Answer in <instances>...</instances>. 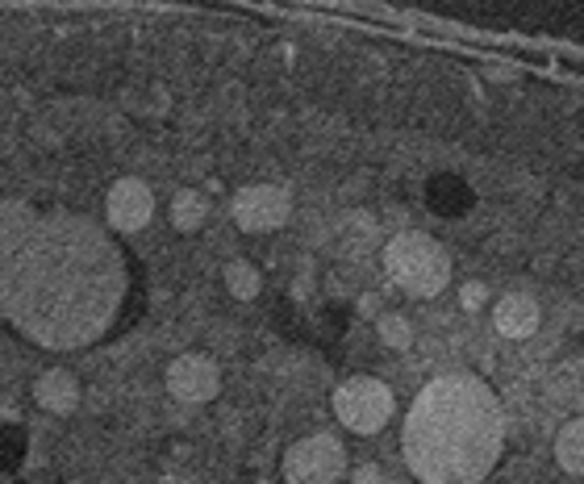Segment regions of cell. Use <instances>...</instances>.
<instances>
[{
	"label": "cell",
	"mask_w": 584,
	"mask_h": 484,
	"mask_svg": "<svg viewBox=\"0 0 584 484\" xmlns=\"http://www.w3.org/2000/svg\"><path fill=\"white\" fill-rule=\"evenodd\" d=\"M489 300H492L489 284H480V280H467V284H460V309H464V314H480Z\"/></svg>",
	"instance_id": "obj_16"
},
{
	"label": "cell",
	"mask_w": 584,
	"mask_h": 484,
	"mask_svg": "<svg viewBox=\"0 0 584 484\" xmlns=\"http://www.w3.org/2000/svg\"><path fill=\"white\" fill-rule=\"evenodd\" d=\"M164 385L171 401L196 410V405H210L213 397L222 392V368L205 351H184L164 368Z\"/></svg>",
	"instance_id": "obj_7"
},
{
	"label": "cell",
	"mask_w": 584,
	"mask_h": 484,
	"mask_svg": "<svg viewBox=\"0 0 584 484\" xmlns=\"http://www.w3.org/2000/svg\"><path fill=\"white\" fill-rule=\"evenodd\" d=\"M556 463L568 476H584V417L563 422L556 435Z\"/></svg>",
	"instance_id": "obj_13"
},
{
	"label": "cell",
	"mask_w": 584,
	"mask_h": 484,
	"mask_svg": "<svg viewBox=\"0 0 584 484\" xmlns=\"http://www.w3.org/2000/svg\"><path fill=\"white\" fill-rule=\"evenodd\" d=\"M330 410L347 435H380L397 414V392L380 376H347L330 397Z\"/></svg>",
	"instance_id": "obj_4"
},
{
	"label": "cell",
	"mask_w": 584,
	"mask_h": 484,
	"mask_svg": "<svg viewBox=\"0 0 584 484\" xmlns=\"http://www.w3.org/2000/svg\"><path fill=\"white\" fill-rule=\"evenodd\" d=\"M492 397L472 380H434L418 392L405 422V460L426 484H476L497 460Z\"/></svg>",
	"instance_id": "obj_2"
},
{
	"label": "cell",
	"mask_w": 584,
	"mask_h": 484,
	"mask_svg": "<svg viewBox=\"0 0 584 484\" xmlns=\"http://www.w3.org/2000/svg\"><path fill=\"white\" fill-rule=\"evenodd\" d=\"M222 284L234 300H255L263 293V272H259L251 259H230L222 268Z\"/></svg>",
	"instance_id": "obj_14"
},
{
	"label": "cell",
	"mask_w": 584,
	"mask_h": 484,
	"mask_svg": "<svg viewBox=\"0 0 584 484\" xmlns=\"http://www.w3.org/2000/svg\"><path fill=\"white\" fill-rule=\"evenodd\" d=\"M34 217H38V209L13 201V197H0V293H4V280H9L17 255H22V243L34 226Z\"/></svg>",
	"instance_id": "obj_10"
},
{
	"label": "cell",
	"mask_w": 584,
	"mask_h": 484,
	"mask_svg": "<svg viewBox=\"0 0 584 484\" xmlns=\"http://www.w3.org/2000/svg\"><path fill=\"white\" fill-rule=\"evenodd\" d=\"M126 288L121 255L75 213H38L0 293V322L50 351L93 343Z\"/></svg>",
	"instance_id": "obj_1"
},
{
	"label": "cell",
	"mask_w": 584,
	"mask_h": 484,
	"mask_svg": "<svg viewBox=\"0 0 584 484\" xmlns=\"http://www.w3.org/2000/svg\"><path fill=\"white\" fill-rule=\"evenodd\" d=\"M34 401L55 417H68L80 410L84 401V389H80V376L71 368H47L38 380H34Z\"/></svg>",
	"instance_id": "obj_11"
},
{
	"label": "cell",
	"mask_w": 584,
	"mask_h": 484,
	"mask_svg": "<svg viewBox=\"0 0 584 484\" xmlns=\"http://www.w3.org/2000/svg\"><path fill=\"white\" fill-rule=\"evenodd\" d=\"M376 339H380V346H389V351H409L414 339H418V330H414V322L401 309H384L376 318Z\"/></svg>",
	"instance_id": "obj_15"
},
{
	"label": "cell",
	"mask_w": 584,
	"mask_h": 484,
	"mask_svg": "<svg viewBox=\"0 0 584 484\" xmlns=\"http://www.w3.org/2000/svg\"><path fill=\"white\" fill-rule=\"evenodd\" d=\"M105 222L114 234H139L155 222V188L142 176H121L105 192Z\"/></svg>",
	"instance_id": "obj_8"
},
{
	"label": "cell",
	"mask_w": 584,
	"mask_h": 484,
	"mask_svg": "<svg viewBox=\"0 0 584 484\" xmlns=\"http://www.w3.org/2000/svg\"><path fill=\"white\" fill-rule=\"evenodd\" d=\"M281 472L284 484H343V476L350 472L347 442L334 430L301 435L297 442H288Z\"/></svg>",
	"instance_id": "obj_5"
},
{
	"label": "cell",
	"mask_w": 584,
	"mask_h": 484,
	"mask_svg": "<svg viewBox=\"0 0 584 484\" xmlns=\"http://www.w3.org/2000/svg\"><path fill=\"white\" fill-rule=\"evenodd\" d=\"M230 217L242 234H272L293 217V192L284 185H242L230 197Z\"/></svg>",
	"instance_id": "obj_6"
},
{
	"label": "cell",
	"mask_w": 584,
	"mask_h": 484,
	"mask_svg": "<svg viewBox=\"0 0 584 484\" xmlns=\"http://www.w3.org/2000/svg\"><path fill=\"white\" fill-rule=\"evenodd\" d=\"M167 217H171V226L180 234H196L210 222V197L201 188H180L171 197V205H167Z\"/></svg>",
	"instance_id": "obj_12"
},
{
	"label": "cell",
	"mask_w": 584,
	"mask_h": 484,
	"mask_svg": "<svg viewBox=\"0 0 584 484\" xmlns=\"http://www.w3.org/2000/svg\"><path fill=\"white\" fill-rule=\"evenodd\" d=\"M350 476H355V484H380V468L376 463H359Z\"/></svg>",
	"instance_id": "obj_17"
},
{
	"label": "cell",
	"mask_w": 584,
	"mask_h": 484,
	"mask_svg": "<svg viewBox=\"0 0 584 484\" xmlns=\"http://www.w3.org/2000/svg\"><path fill=\"white\" fill-rule=\"evenodd\" d=\"M380 263H384V276L414 300L443 297L446 284H451V272H455L443 243L434 234H421V231L393 234L384 243V251H380Z\"/></svg>",
	"instance_id": "obj_3"
},
{
	"label": "cell",
	"mask_w": 584,
	"mask_h": 484,
	"mask_svg": "<svg viewBox=\"0 0 584 484\" xmlns=\"http://www.w3.org/2000/svg\"><path fill=\"white\" fill-rule=\"evenodd\" d=\"M538 322H543V305L526 288H510V293H501V297L492 300V326H497L501 339L526 343L538 330Z\"/></svg>",
	"instance_id": "obj_9"
},
{
	"label": "cell",
	"mask_w": 584,
	"mask_h": 484,
	"mask_svg": "<svg viewBox=\"0 0 584 484\" xmlns=\"http://www.w3.org/2000/svg\"><path fill=\"white\" fill-rule=\"evenodd\" d=\"M359 314H368V318H380V314H384V309H380V297H376V293L359 297Z\"/></svg>",
	"instance_id": "obj_18"
}]
</instances>
